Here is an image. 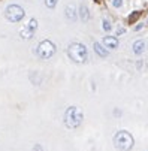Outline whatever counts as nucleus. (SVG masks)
Segmentation results:
<instances>
[{
    "instance_id": "4",
    "label": "nucleus",
    "mask_w": 148,
    "mask_h": 151,
    "mask_svg": "<svg viewBox=\"0 0 148 151\" xmlns=\"http://www.w3.org/2000/svg\"><path fill=\"white\" fill-rule=\"evenodd\" d=\"M37 55L44 60H48L51 58L54 54H55V45L52 44L51 40H42L40 44L37 45Z\"/></svg>"
},
{
    "instance_id": "3",
    "label": "nucleus",
    "mask_w": 148,
    "mask_h": 151,
    "mask_svg": "<svg viewBox=\"0 0 148 151\" xmlns=\"http://www.w3.org/2000/svg\"><path fill=\"white\" fill-rule=\"evenodd\" d=\"M68 54L75 63H85L87 58H88L87 48L82 44H72L68 50Z\"/></svg>"
},
{
    "instance_id": "12",
    "label": "nucleus",
    "mask_w": 148,
    "mask_h": 151,
    "mask_svg": "<svg viewBox=\"0 0 148 151\" xmlns=\"http://www.w3.org/2000/svg\"><path fill=\"white\" fill-rule=\"evenodd\" d=\"M45 5H47L48 8H54V6L57 5V0H45Z\"/></svg>"
},
{
    "instance_id": "13",
    "label": "nucleus",
    "mask_w": 148,
    "mask_h": 151,
    "mask_svg": "<svg viewBox=\"0 0 148 151\" xmlns=\"http://www.w3.org/2000/svg\"><path fill=\"white\" fill-rule=\"evenodd\" d=\"M103 29L106 30V32L111 30V24H109V21H108V19H103Z\"/></svg>"
},
{
    "instance_id": "6",
    "label": "nucleus",
    "mask_w": 148,
    "mask_h": 151,
    "mask_svg": "<svg viewBox=\"0 0 148 151\" xmlns=\"http://www.w3.org/2000/svg\"><path fill=\"white\" fill-rule=\"evenodd\" d=\"M36 29H37V21L36 19H30L29 24L24 29H21L19 35H21V37H24V39H30L33 36V33H34Z\"/></svg>"
},
{
    "instance_id": "16",
    "label": "nucleus",
    "mask_w": 148,
    "mask_h": 151,
    "mask_svg": "<svg viewBox=\"0 0 148 151\" xmlns=\"http://www.w3.org/2000/svg\"><path fill=\"white\" fill-rule=\"evenodd\" d=\"M114 6L115 8H120L121 6V0H114Z\"/></svg>"
},
{
    "instance_id": "9",
    "label": "nucleus",
    "mask_w": 148,
    "mask_h": 151,
    "mask_svg": "<svg viewBox=\"0 0 148 151\" xmlns=\"http://www.w3.org/2000/svg\"><path fill=\"white\" fill-rule=\"evenodd\" d=\"M94 51H96V54L97 55H100V57H108V51L105 50L99 42H94Z\"/></svg>"
},
{
    "instance_id": "17",
    "label": "nucleus",
    "mask_w": 148,
    "mask_h": 151,
    "mask_svg": "<svg viewBox=\"0 0 148 151\" xmlns=\"http://www.w3.org/2000/svg\"><path fill=\"white\" fill-rule=\"evenodd\" d=\"M96 2H100V0H96Z\"/></svg>"
},
{
    "instance_id": "2",
    "label": "nucleus",
    "mask_w": 148,
    "mask_h": 151,
    "mask_svg": "<svg viewBox=\"0 0 148 151\" xmlns=\"http://www.w3.org/2000/svg\"><path fill=\"white\" fill-rule=\"evenodd\" d=\"M82 118H84L82 111L79 109V108H76V106L68 108L66 112H65V124H66L69 129H76V127H79L81 123H82Z\"/></svg>"
},
{
    "instance_id": "8",
    "label": "nucleus",
    "mask_w": 148,
    "mask_h": 151,
    "mask_svg": "<svg viewBox=\"0 0 148 151\" xmlns=\"http://www.w3.org/2000/svg\"><path fill=\"white\" fill-rule=\"evenodd\" d=\"M145 51V42L144 40H136L133 44V52L135 54H142Z\"/></svg>"
},
{
    "instance_id": "15",
    "label": "nucleus",
    "mask_w": 148,
    "mask_h": 151,
    "mask_svg": "<svg viewBox=\"0 0 148 151\" xmlns=\"http://www.w3.org/2000/svg\"><path fill=\"white\" fill-rule=\"evenodd\" d=\"M33 151H44V150H42V147H40L39 144H36V145L33 147Z\"/></svg>"
},
{
    "instance_id": "18",
    "label": "nucleus",
    "mask_w": 148,
    "mask_h": 151,
    "mask_svg": "<svg viewBox=\"0 0 148 151\" xmlns=\"http://www.w3.org/2000/svg\"><path fill=\"white\" fill-rule=\"evenodd\" d=\"M147 24H148V19H147Z\"/></svg>"
},
{
    "instance_id": "7",
    "label": "nucleus",
    "mask_w": 148,
    "mask_h": 151,
    "mask_svg": "<svg viewBox=\"0 0 148 151\" xmlns=\"http://www.w3.org/2000/svg\"><path fill=\"white\" fill-rule=\"evenodd\" d=\"M103 44L106 45L108 48L114 50V48H117V47H118V40H117V37H111V36H106V37H103Z\"/></svg>"
},
{
    "instance_id": "5",
    "label": "nucleus",
    "mask_w": 148,
    "mask_h": 151,
    "mask_svg": "<svg viewBox=\"0 0 148 151\" xmlns=\"http://www.w3.org/2000/svg\"><path fill=\"white\" fill-rule=\"evenodd\" d=\"M5 15L11 23H18V21H21L24 18V9L18 5H11V6L6 8Z\"/></svg>"
},
{
    "instance_id": "11",
    "label": "nucleus",
    "mask_w": 148,
    "mask_h": 151,
    "mask_svg": "<svg viewBox=\"0 0 148 151\" xmlns=\"http://www.w3.org/2000/svg\"><path fill=\"white\" fill-rule=\"evenodd\" d=\"M81 18H82V21H87L88 19V9H87V6H81Z\"/></svg>"
},
{
    "instance_id": "14",
    "label": "nucleus",
    "mask_w": 148,
    "mask_h": 151,
    "mask_svg": "<svg viewBox=\"0 0 148 151\" xmlns=\"http://www.w3.org/2000/svg\"><path fill=\"white\" fill-rule=\"evenodd\" d=\"M138 17H139V12H135V14H132V17L129 18V21H130V23H133V21H135Z\"/></svg>"
},
{
    "instance_id": "1",
    "label": "nucleus",
    "mask_w": 148,
    "mask_h": 151,
    "mask_svg": "<svg viewBox=\"0 0 148 151\" xmlns=\"http://www.w3.org/2000/svg\"><path fill=\"white\" fill-rule=\"evenodd\" d=\"M133 144H135L133 136L127 130H120L114 136V145L120 151H130L133 148Z\"/></svg>"
},
{
    "instance_id": "10",
    "label": "nucleus",
    "mask_w": 148,
    "mask_h": 151,
    "mask_svg": "<svg viewBox=\"0 0 148 151\" xmlns=\"http://www.w3.org/2000/svg\"><path fill=\"white\" fill-rule=\"evenodd\" d=\"M66 17H68L70 21H75V19H76V14H75V8H73V6H68V8H66Z\"/></svg>"
}]
</instances>
